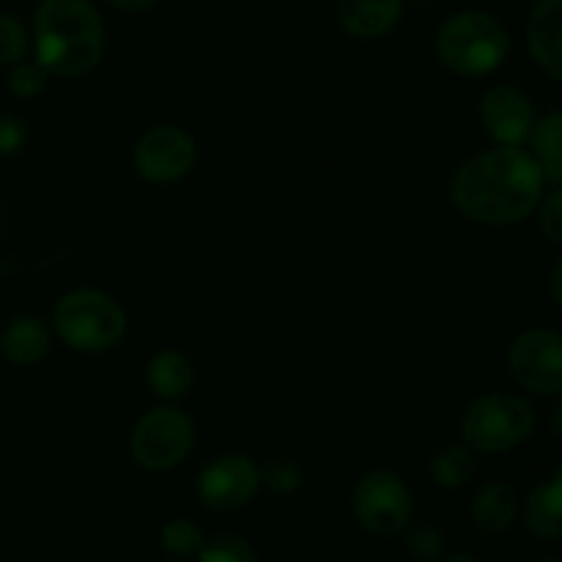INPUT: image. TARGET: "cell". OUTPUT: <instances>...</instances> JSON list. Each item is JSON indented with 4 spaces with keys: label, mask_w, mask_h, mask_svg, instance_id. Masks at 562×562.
I'll use <instances>...</instances> for the list:
<instances>
[{
    "label": "cell",
    "mask_w": 562,
    "mask_h": 562,
    "mask_svg": "<svg viewBox=\"0 0 562 562\" xmlns=\"http://www.w3.org/2000/svg\"><path fill=\"white\" fill-rule=\"evenodd\" d=\"M543 170L519 146H499L467 159L450 179V201L483 225H514L530 217L543 195Z\"/></svg>",
    "instance_id": "cell-1"
},
{
    "label": "cell",
    "mask_w": 562,
    "mask_h": 562,
    "mask_svg": "<svg viewBox=\"0 0 562 562\" xmlns=\"http://www.w3.org/2000/svg\"><path fill=\"white\" fill-rule=\"evenodd\" d=\"M36 60L58 77H82L104 58V25L91 0H42L33 14Z\"/></svg>",
    "instance_id": "cell-2"
},
{
    "label": "cell",
    "mask_w": 562,
    "mask_h": 562,
    "mask_svg": "<svg viewBox=\"0 0 562 562\" xmlns=\"http://www.w3.org/2000/svg\"><path fill=\"white\" fill-rule=\"evenodd\" d=\"M510 53V36L497 16L486 11H459L437 33V55L453 75L483 77Z\"/></svg>",
    "instance_id": "cell-3"
},
{
    "label": "cell",
    "mask_w": 562,
    "mask_h": 562,
    "mask_svg": "<svg viewBox=\"0 0 562 562\" xmlns=\"http://www.w3.org/2000/svg\"><path fill=\"white\" fill-rule=\"evenodd\" d=\"M58 338L75 351H108L126 335V311L110 294L97 289L69 291L53 311Z\"/></svg>",
    "instance_id": "cell-4"
},
{
    "label": "cell",
    "mask_w": 562,
    "mask_h": 562,
    "mask_svg": "<svg viewBox=\"0 0 562 562\" xmlns=\"http://www.w3.org/2000/svg\"><path fill=\"white\" fill-rule=\"evenodd\" d=\"M536 428V409L530 401L510 393L481 395L461 417V437L472 453L497 456L525 442Z\"/></svg>",
    "instance_id": "cell-5"
},
{
    "label": "cell",
    "mask_w": 562,
    "mask_h": 562,
    "mask_svg": "<svg viewBox=\"0 0 562 562\" xmlns=\"http://www.w3.org/2000/svg\"><path fill=\"white\" fill-rule=\"evenodd\" d=\"M195 445V423L179 406H157L135 423L130 450L148 472H168L190 456Z\"/></svg>",
    "instance_id": "cell-6"
},
{
    "label": "cell",
    "mask_w": 562,
    "mask_h": 562,
    "mask_svg": "<svg viewBox=\"0 0 562 562\" xmlns=\"http://www.w3.org/2000/svg\"><path fill=\"white\" fill-rule=\"evenodd\" d=\"M351 508H355L362 530L379 538H390L404 532V527L412 521L415 499L398 472L371 470L357 481Z\"/></svg>",
    "instance_id": "cell-7"
},
{
    "label": "cell",
    "mask_w": 562,
    "mask_h": 562,
    "mask_svg": "<svg viewBox=\"0 0 562 562\" xmlns=\"http://www.w3.org/2000/svg\"><path fill=\"white\" fill-rule=\"evenodd\" d=\"M508 366L516 382L538 395H562V335L527 329L514 340Z\"/></svg>",
    "instance_id": "cell-8"
},
{
    "label": "cell",
    "mask_w": 562,
    "mask_h": 562,
    "mask_svg": "<svg viewBox=\"0 0 562 562\" xmlns=\"http://www.w3.org/2000/svg\"><path fill=\"white\" fill-rule=\"evenodd\" d=\"M132 159H135V170L140 179L151 181V184H173L195 168L198 146L190 132H184L181 126L162 124L148 130L137 140Z\"/></svg>",
    "instance_id": "cell-9"
},
{
    "label": "cell",
    "mask_w": 562,
    "mask_h": 562,
    "mask_svg": "<svg viewBox=\"0 0 562 562\" xmlns=\"http://www.w3.org/2000/svg\"><path fill=\"white\" fill-rule=\"evenodd\" d=\"M261 488V470L239 453L209 461L198 475V497L214 514H231L250 503Z\"/></svg>",
    "instance_id": "cell-10"
},
{
    "label": "cell",
    "mask_w": 562,
    "mask_h": 562,
    "mask_svg": "<svg viewBox=\"0 0 562 562\" xmlns=\"http://www.w3.org/2000/svg\"><path fill=\"white\" fill-rule=\"evenodd\" d=\"M481 121L499 146H521L530 137L536 113L525 91L514 86H494L481 99Z\"/></svg>",
    "instance_id": "cell-11"
},
{
    "label": "cell",
    "mask_w": 562,
    "mask_h": 562,
    "mask_svg": "<svg viewBox=\"0 0 562 562\" xmlns=\"http://www.w3.org/2000/svg\"><path fill=\"white\" fill-rule=\"evenodd\" d=\"M532 60L552 80H562V0H538L527 20Z\"/></svg>",
    "instance_id": "cell-12"
},
{
    "label": "cell",
    "mask_w": 562,
    "mask_h": 562,
    "mask_svg": "<svg viewBox=\"0 0 562 562\" xmlns=\"http://www.w3.org/2000/svg\"><path fill=\"white\" fill-rule=\"evenodd\" d=\"M404 14V0H338V25L355 38H379L393 31Z\"/></svg>",
    "instance_id": "cell-13"
},
{
    "label": "cell",
    "mask_w": 562,
    "mask_h": 562,
    "mask_svg": "<svg viewBox=\"0 0 562 562\" xmlns=\"http://www.w3.org/2000/svg\"><path fill=\"white\" fill-rule=\"evenodd\" d=\"M49 346H53V335L49 327L36 316H20L14 322L5 324L0 333V351L11 366L31 368L47 357Z\"/></svg>",
    "instance_id": "cell-14"
},
{
    "label": "cell",
    "mask_w": 562,
    "mask_h": 562,
    "mask_svg": "<svg viewBox=\"0 0 562 562\" xmlns=\"http://www.w3.org/2000/svg\"><path fill=\"white\" fill-rule=\"evenodd\" d=\"M516 514H519V499L508 483H486L481 492L472 497L470 519L477 532L483 536H503L514 527Z\"/></svg>",
    "instance_id": "cell-15"
},
{
    "label": "cell",
    "mask_w": 562,
    "mask_h": 562,
    "mask_svg": "<svg viewBox=\"0 0 562 562\" xmlns=\"http://www.w3.org/2000/svg\"><path fill=\"white\" fill-rule=\"evenodd\" d=\"M146 382L157 398L179 401L190 393L192 382H195V371H192V362L181 351L165 349L148 362Z\"/></svg>",
    "instance_id": "cell-16"
},
{
    "label": "cell",
    "mask_w": 562,
    "mask_h": 562,
    "mask_svg": "<svg viewBox=\"0 0 562 562\" xmlns=\"http://www.w3.org/2000/svg\"><path fill=\"white\" fill-rule=\"evenodd\" d=\"M525 525L532 536L558 541L562 538V477L538 483L525 503Z\"/></svg>",
    "instance_id": "cell-17"
},
{
    "label": "cell",
    "mask_w": 562,
    "mask_h": 562,
    "mask_svg": "<svg viewBox=\"0 0 562 562\" xmlns=\"http://www.w3.org/2000/svg\"><path fill=\"white\" fill-rule=\"evenodd\" d=\"M527 140L532 143V157L543 170V179L562 184V113H549L532 124Z\"/></svg>",
    "instance_id": "cell-18"
},
{
    "label": "cell",
    "mask_w": 562,
    "mask_h": 562,
    "mask_svg": "<svg viewBox=\"0 0 562 562\" xmlns=\"http://www.w3.org/2000/svg\"><path fill=\"white\" fill-rule=\"evenodd\" d=\"M475 453L467 445H445L434 450L428 461V475L442 488H461L475 477Z\"/></svg>",
    "instance_id": "cell-19"
},
{
    "label": "cell",
    "mask_w": 562,
    "mask_h": 562,
    "mask_svg": "<svg viewBox=\"0 0 562 562\" xmlns=\"http://www.w3.org/2000/svg\"><path fill=\"white\" fill-rule=\"evenodd\" d=\"M404 547L417 562H439L448 554V538L439 527L409 521L404 527Z\"/></svg>",
    "instance_id": "cell-20"
},
{
    "label": "cell",
    "mask_w": 562,
    "mask_h": 562,
    "mask_svg": "<svg viewBox=\"0 0 562 562\" xmlns=\"http://www.w3.org/2000/svg\"><path fill=\"white\" fill-rule=\"evenodd\" d=\"M203 541L206 538H203L201 527L190 519H173L162 527V549L179 560L198 558Z\"/></svg>",
    "instance_id": "cell-21"
},
{
    "label": "cell",
    "mask_w": 562,
    "mask_h": 562,
    "mask_svg": "<svg viewBox=\"0 0 562 562\" xmlns=\"http://www.w3.org/2000/svg\"><path fill=\"white\" fill-rule=\"evenodd\" d=\"M198 562H258V554L250 541L223 532V536L203 541L201 552H198Z\"/></svg>",
    "instance_id": "cell-22"
},
{
    "label": "cell",
    "mask_w": 562,
    "mask_h": 562,
    "mask_svg": "<svg viewBox=\"0 0 562 562\" xmlns=\"http://www.w3.org/2000/svg\"><path fill=\"white\" fill-rule=\"evenodd\" d=\"M31 38L25 25L14 14H0V66H14L25 60Z\"/></svg>",
    "instance_id": "cell-23"
},
{
    "label": "cell",
    "mask_w": 562,
    "mask_h": 562,
    "mask_svg": "<svg viewBox=\"0 0 562 562\" xmlns=\"http://www.w3.org/2000/svg\"><path fill=\"white\" fill-rule=\"evenodd\" d=\"M261 483L269 492L278 494V497H291V494L302 486L300 464H296L294 459H285V456L272 459L261 470Z\"/></svg>",
    "instance_id": "cell-24"
},
{
    "label": "cell",
    "mask_w": 562,
    "mask_h": 562,
    "mask_svg": "<svg viewBox=\"0 0 562 562\" xmlns=\"http://www.w3.org/2000/svg\"><path fill=\"white\" fill-rule=\"evenodd\" d=\"M47 77H49V71L44 69L38 60H20V64H14V69H11L9 88L14 97L31 99V97H36V93L44 91V86H47Z\"/></svg>",
    "instance_id": "cell-25"
},
{
    "label": "cell",
    "mask_w": 562,
    "mask_h": 562,
    "mask_svg": "<svg viewBox=\"0 0 562 562\" xmlns=\"http://www.w3.org/2000/svg\"><path fill=\"white\" fill-rule=\"evenodd\" d=\"M541 212H538V225H541L543 236H547L552 245L562 247V187L554 192H549L543 198V203H538Z\"/></svg>",
    "instance_id": "cell-26"
},
{
    "label": "cell",
    "mask_w": 562,
    "mask_h": 562,
    "mask_svg": "<svg viewBox=\"0 0 562 562\" xmlns=\"http://www.w3.org/2000/svg\"><path fill=\"white\" fill-rule=\"evenodd\" d=\"M27 140V130L20 119L14 115H3L0 119V157H11L20 151Z\"/></svg>",
    "instance_id": "cell-27"
},
{
    "label": "cell",
    "mask_w": 562,
    "mask_h": 562,
    "mask_svg": "<svg viewBox=\"0 0 562 562\" xmlns=\"http://www.w3.org/2000/svg\"><path fill=\"white\" fill-rule=\"evenodd\" d=\"M119 11H126V14H143V11L154 9L159 0H110Z\"/></svg>",
    "instance_id": "cell-28"
},
{
    "label": "cell",
    "mask_w": 562,
    "mask_h": 562,
    "mask_svg": "<svg viewBox=\"0 0 562 562\" xmlns=\"http://www.w3.org/2000/svg\"><path fill=\"white\" fill-rule=\"evenodd\" d=\"M552 296H554V302L562 307V258L554 263V269H552Z\"/></svg>",
    "instance_id": "cell-29"
},
{
    "label": "cell",
    "mask_w": 562,
    "mask_h": 562,
    "mask_svg": "<svg viewBox=\"0 0 562 562\" xmlns=\"http://www.w3.org/2000/svg\"><path fill=\"white\" fill-rule=\"evenodd\" d=\"M552 434L562 442V404H560V409L554 412V417H552Z\"/></svg>",
    "instance_id": "cell-30"
},
{
    "label": "cell",
    "mask_w": 562,
    "mask_h": 562,
    "mask_svg": "<svg viewBox=\"0 0 562 562\" xmlns=\"http://www.w3.org/2000/svg\"><path fill=\"white\" fill-rule=\"evenodd\" d=\"M439 562H477V560L470 558V554H445Z\"/></svg>",
    "instance_id": "cell-31"
},
{
    "label": "cell",
    "mask_w": 562,
    "mask_h": 562,
    "mask_svg": "<svg viewBox=\"0 0 562 562\" xmlns=\"http://www.w3.org/2000/svg\"><path fill=\"white\" fill-rule=\"evenodd\" d=\"M538 562H562V560H558V558H543V560H538Z\"/></svg>",
    "instance_id": "cell-32"
},
{
    "label": "cell",
    "mask_w": 562,
    "mask_h": 562,
    "mask_svg": "<svg viewBox=\"0 0 562 562\" xmlns=\"http://www.w3.org/2000/svg\"><path fill=\"white\" fill-rule=\"evenodd\" d=\"M412 3H423V5H426V3H434V0H412Z\"/></svg>",
    "instance_id": "cell-33"
},
{
    "label": "cell",
    "mask_w": 562,
    "mask_h": 562,
    "mask_svg": "<svg viewBox=\"0 0 562 562\" xmlns=\"http://www.w3.org/2000/svg\"><path fill=\"white\" fill-rule=\"evenodd\" d=\"M554 475H558V477H562V464L558 467V470H554Z\"/></svg>",
    "instance_id": "cell-34"
}]
</instances>
